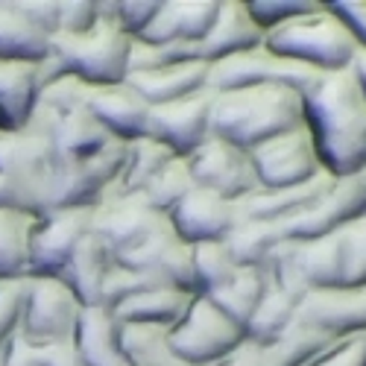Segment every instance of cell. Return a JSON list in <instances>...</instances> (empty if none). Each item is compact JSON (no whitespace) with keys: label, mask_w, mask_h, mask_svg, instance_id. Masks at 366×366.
Masks as SVG:
<instances>
[{"label":"cell","mask_w":366,"mask_h":366,"mask_svg":"<svg viewBox=\"0 0 366 366\" xmlns=\"http://www.w3.org/2000/svg\"><path fill=\"white\" fill-rule=\"evenodd\" d=\"M320 162L334 179L360 176L366 170V91L355 68L320 71L302 91Z\"/></svg>","instance_id":"cell-1"},{"label":"cell","mask_w":366,"mask_h":366,"mask_svg":"<svg viewBox=\"0 0 366 366\" xmlns=\"http://www.w3.org/2000/svg\"><path fill=\"white\" fill-rule=\"evenodd\" d=\"M302 124H305L302 91L290 85L211 91V135L247 152Z\"/></svg>","instance_id":"cell-2"},{"label":"cell","mask_w":366,"mask_h":366,"mask_svg":"<svg viewBox=\"0 0 366 366\" xmlns=\"http://www.w3.org/2000/svg\"><path fill=\"white\" fill-rule=\"evenodd\" d=\"M264 47L311 71L349 68L360 53L355 36L331 9V4H317L314 9L267 29Z\"/></svg>","instance_id":"cell-3"},{"label":"cell","mask_w":366,"mask_h":366,"mask_svg":"<svg viewBox=\"0 0 366 366\" xmlns=\"http://www.w3.org/2000/svg\"><path fill=\"white\" fill-rule=\"evenodd\" d=\"M132 36H127L109 18V0H103V18L79 36H53L50 53L59 59L65 74L85 85H114L129 76Z\"/></svg>","instance_id":"cell-4"},{"label":"cell","mask_w":366,"mask_h":366,"mask_svg":"<svg viewBox=\"0 0 366 366\" xmlns=\"http://www.w3.org/2000/svg\"><path fill=\"white\" fill-rule=\"evenodd\" d=\"M127 141H112L94 156L59 159L44 182V214L65 208H94L103 202L124 167Z\"/></svg>","instance_id":"cell-5"},{"label":"cell","mask_w":366,"mask_h":366,"mask_svg":"<svg viewBox=\"0 0 366 366\" xmlns=\"http://www.w3.org/2000/svg\"><path fill=\"white\" fill-rule=\"evenodd\" d=\"M243 340L247 331L229 320L208 296H194L185 317L170 328V349L185 366H214Z\"/></svg>","instance_id":"cell-6"},{"label":"cell","mask_w":366,"mask_h":366,"mask_svg":"<svg viewBox=\"0 0 366 366\" xmlns=\"http://www.w3.org/2000/svg\"><path fill=\"white\" fill-rule=\"evenodd\" d=\"M249 159L258 176V188L264 191L305 185L320 173H328L320 162V149L308 124L258 144L255 149H249Z\"/></svg>","instance_id":"cell-7"},{"label":"cell","mask_w":366,"mask_h":366,"mask_svg":"<svg viewBox=\"0 0 366 366\" xmlns=\"http://www.w3.org/2000/svg\"><path fill=\"white\" fill-rule=\"evenodd\" d=\"M85 305L59 276H29L21 334L33 343L68 340L76 334Z\"/></svg>","instance_id":"cell-8"},{"label":"cell","mask_w":366,"mask_h":366,"mask_svg":"<svg viewBox=\"0 0 366 366\" xmlns=\"http://www.w3.org/2000/svg\"><path fill=\"white\" fill-rule=\"evenodd\" d=\"M366 205V182L360 176H346V179H331V185L293 217L269 226L279 243L285 240H314L322 237L334 229L349 223L357 211Z\"/></svg>","instance_id":"cell-9"},{"label":"cell","mask_w":366,"mask_h":366,"mask_svg":"<svg viewBox=\"0 0 366 366\" xmlns=\"http://www.w3.org/2000/svg\"><path fill=\"white\" fill-rule=\"evenodd\" d=\"M185 162L197 188L214 191L232 202H240L258 191V176L249 152L223 138L208 135L191 156H185Z\"/></svg>","instance_id":"cell-10"},{"label":"cell","mask_w":366,"mask_h":366,"mask_svg":"<svg viewBox=\"0 0 366 366\" xmlns=\"http://www.w3.org/2000/svg\"><path fill=\"white\" fill-rule=\"evenodd\" d=\"M317 74L320 71L287 62V59L269 53L261 44L211 65L208 91H234V88H255V85H290L296 91H305Z\"/></svg>","instance_id":"cell-11"},{"label":"cell","mask_w":366,"mask_h":366,"mask_svg":"<svg viewBox=\"0 0 366 366\" xmlns=\"http://www.w3.org/2000/svg\"><path fill=\"white\" fill-rule=\"evenodd\" d=\"M164 220L167 214L156 211L141 194H114L97 202L91 211V234L117 258Z\"/></svg>","instance_id":"cell-12"},{"label":"cell","mask_w":366,"mask_h":366,"mask_svg":"<svg viewBox=\"0 0 366 366\" xmlns=\"http://www.w3.org/2000/svg\"><path fill=\"white\" fill-rule=\"evenodd\" d=\"M91 211L94 208H65L36 220L29 240V276H59L74 249L91 234Z\"/></svg>","instance_id":"cell-13"},{"label":"cell","mask_w":366,"mask_h":366,"mask_svg":"<svg viewBox=\"0 0 366 366\" xmlns=\"http://www.w3.org/2000/svg\"><path fill=\"white\" fill-rule=\"evenodd\" d=\"M296 320L328 340L366 334V285H340L308 290L299 302Z\"/></svg>","instance_id":"cell-14"},{"label":"cell","mask_w":366,"mask_h":366,"mask_svg":"<svg viewBox=\"0 0 366 366\" xmlns=\"http://www.w3.org/2000/svg\"><path fill=\"white\" fill-rule=\"evenodd\" d=\"M149 135L162 141L173 156L185 159L211 135V91H199L185 100L152 106Z\"/></svg>","instance_id":"cell-15"},{"label":"cell","mask_w":366,"mask_h":366,"mask_svg":"<svg viewBox=\"0 0 366 366\" xmlns=\"http://www.w3.org/2000/svg\"><path fill=\"white\" fill-rule=\"evenodd\" d=\"M170 223L176 234L185 243H205V240H226L232 229L240 223L237 217V202L205 191V188H191L173 211H170Z\"/></svg>","instance_id":"cell-16"},{"label":"cell","mask_w":366,"mask_h":366,"mask_svg":"<svg viewBox=\"0 0 366 366\" xmlns=\"http://www.w3.org/2000/svg\"><path fill=\"white\" fill-rule=\"evenodd\" d=\"M88 112L100 120V127L117 141H135L149 135V112L152 106L138 94L129 82L114 85H91L88 88Z\"/></svg>","instance_id":"cell-17"},{"label":"cell","mask_w":366,"mask_h":366,"mask_svg":"<svg viewBox=\"0 0 366 366\" xmlns=\"http://www.w3.org/2000/svg\"><path fill=\"white\" fill-rule=\"evenodd\" d=\"M220 12V0H159L152 21L144 26L138 41L147 44H199Z\"/></svg>","instance_id":"cell-18"},{"label":"cell","mask_w":366,"mask_h":366,"mask_svg":"<svg viewBox=\"0 0 366 366\" xmlns=\"http://www.w3.org/2000/svg\"><path fill=\"white\" fill-rule=\"evenodd\" d=\"M261 44H264V29L252 18L249 6L243 0H220V12L214 24H211L208 36L199 41V59L214 65L220 59L247 53Z\"/></svg>","instance_id":"cell-19"},{"label":"cell","mask_w":366,"mask_h":366,"mask_svg":"<svg viewBox=\"0 0 366 366\" xmlns=\"http://www.w3.org/2000/svg\"><path fill=\"white\" fill-rule=\"evenodd\" d=\"M59 162L53 141L36 127H0V173L44 179L50 167Z\"/></svg>","instance_id":"cell-20"},{"label":"cell","mask_w":366,"mask_h":366,"mask_svg":"<svg viewBox=\"0 0 366 366\" xmlns=\"http://www.w3.org/2000/svg\"><path fill=\"white\" fill-rule=\"evenodd\" d=\"M208 62L202 59H188V62H173L156 71L129 74L127 82L149 106H164L173 100H185L199 91H208Z\"/></svg>","instance_id":"cell-21"},{"label":"cell","mask_w":366,"mask_h":366,"mask_svg":"<svg viewBox=\"0 0 366 366\" xmlns=\"http://www.w3.org/2000/svg\"><path fill=\"white\" fill-rule=\"evenodd\" d=\"M331 179H334L331 173H320L317 179L305 182V185H293V188H276V191L258 188L255 194H249L247 199L237 202V217L276 226V223L293 217L296 211H302L308 202H314L331 185Z\"/></svg>","instance_id":"cell-22"},{"label":"cell","mask_w":366,"mask_h":366,"mask_svg":"<svg viewBox=\"0 0 366 366\" xmlns=\"http://www.w3.org/2000/svg\"><path fill=\"white\" fill-rule=\"evenodd\" d=\"M197 293L179 290L170 285H156L149 290H141L120 305H114L112 314L117 322H135V325H159V328H176L179 320L185 317Z\"/></svg>","instance_id":"cell-23"},{"label":"cell","mask_w":366,"mask_h":366,"mask_svg":"<svg viewBox=\"0 0 366 366\" xmlns=\"http://www.w3.org/2000/svg\"><path fill=\"white\" fill-rule=\"evenodd\" d=\"M41 94L39 62L0 59V120L4 127H24Z\"/></svg>","instance_id":"cell-24"},{"label":"cell","mask_w":366,"mask_h":366,"mask_svg":"<svg viewBox=\"0 0 366 366\" xmlns=\"http://www.w3.org/2000/svg\"><path fill=\"white\" fill-rule=\"evenodd\" d=\"M74 340L82 366H129L120 349V322L109 308H85Z\"/></svg>","instance_id":"cell-25"},{"label":"cell","mask_w":366,"mask_h":366,"mask_svg":"<svg viewBox=\"0 0 366 366\" xmlns=\"http://www.w3.org/2000/svg\"><path fill=\"white\" fill-rule=\"evenodd\" d=\"M112 267H114V255L94 234H88L74 249L68 267L59 272V279L79 296L85 308H100V293H103V285L109 279Z\"/></svg>","instance_id":"cell-26"},{"label":"cell","mask_w":366,"mask_h":366,"mask_svg":"<svg viewBox=\"0 0 366 366\" xmlns=\"http://www.w3.org/2000/svg\"><path fill=\"white\" fill-rule=\"evenodd\" d=\"M50 53V36L29 21L18 0H0V59L41 62Z\"/></svg>","instance_id":"cell-27"},{"label":"cell","mask_w":366,"mask_h":366,"mask_svg":"<svg viewBox=\"0 0 366 366\" xmlns=\"http://www.w3.org/2000/svg\"><path fill=\"white\" fill-rule=\"evenodd\" d=\"M267 282H269L267 267H237V272L223 287H217L214 293H205V296L214 302L229 320H234L247 331V322L258 308V302L267 290Z\"/></svg>","instance_id":"cell-28"},{"label":"cell","mask_w":366,"mask_h":366,"mask_svg":"<svg viewBox=\"0 0 366 366\" xmlns=\"http://www.w3.org/2000/svg\"><path fill=\"white\" fill-rule=\"evenodd\" d=\"M299 296L290 293L287 287L276 285V282H267V290L258 302L255 314L247 322V340L255 343H272L279 340L282 334L296 322V311H299Z\"/></svg>","instance_id":"cell-29"},{"label":"cell","mask_w":366,"mask_h":366,"mask_svg":"<svg viewBox=\"0 0 366 366\" xmlns=\"http://www.w3.org/2000/svg\"><path fill=\"white\" fill-rule=\"evenodd\" d=\"M36 220L24 211L0 208V282L29 279V240Z\"/></svg>","instance_id":"cell-30"},{"label":"cell","mask_w":366,"mask_h":366,"mask_svg":"<svg viewBox=\"0 0 366 366\" xmlns=\"http://www.w3.org/2000/svg\"><path fill=\"white\" fill-rule=\"evenodd\" d=\"M170 159H176V156L162 141L152 138V135L127 141L124 167H120V176H117V182H114V188H112L109 197H114V194H138Z\"/></svg>","instance_id":"cell-31"},{"label":"cell","mask_w":366,"mask_h":366,"mask_svg":"<svg viewBox=\"0 0 366 366\" xmlns=\"http://www.w3.org/2000/svg\"><path fill=\"white\" fill-rule=\"evenodd\" d=\"M120 349L129 366H179L170 349V331L159 325L120 322Z\"/></svg>","instance_id":"cell-32"},{"label":"cell","mask_w":366,"mask_h":366,"mask_svg":"<svg viewBox=\"0 0 366 366\" xmlns=\"http://www.w3.org/2000/svg\"><path fill=\"white\" fill-rule=\"evenodd\" d=\"M340 258V285H366V205L357 214L334 229Z\"/></svg>","instance_id":"cell-33"},{"label":"cell","mask_w":366,"mask_h":366,"mask_svg":"<svg viewBox=\"0 0 366 366\" xmlns=\"http://www.w3.org/2000/svg\"><path fill=\"white\" fill-rule=\"evenodd\" d=\"M237 261L229 249L226 240H205V243H194V276H197V293H214L217 287H223L234 272H237Z\"/></svg>","instance_id":"cell-34"},{"label":"cell","mask_w":366,"mask_h":366,"mask_svg":"<svg viewBox=\"0 0 366 366\" xmlns=\"http://www.w3.org/2000/svg\"><path fill=\"white\" fill-rule=\"evenodd\" d=\"M194 188V179H191V170H188V162L185 159H170L156 176H152L147 185L138 191L152 208L162 211V214H170V211L185 199V194Z\"/></svg>","instance_id":"cell-35"},{"label":"cell","mask_w":366,"mask_h":366,"mask_svg":"<svg viewBox=\"0 0 366 366\" xmlns=\"http://www.w3.org/2000/svg\"><path fill=\"white\" fill-rule=\"evenodd\" d=\"M44 182H47V176L29 179V176L0 173V208L44 217Z\"/></svg>","instance_id":"cell-36"},{"label":"cell","mask_w":366,"mask_h":366,"mask_svg":"<svg viewBox=\"0 0 366 366\" xmlns=\"http://www.w3.org/2000/svg\"><path fill=\"white\" fill-rule=\"evenodd\" d=\"M156 285H164L159 276H152V272H144V269H132V267H124V264H117L112 267L109 272V279L103 285V293H100V308H114V305H120L124 299L141 293V290H149V287H156Z\"/></svg>","instance_id":"cell-37"},{"label":"cell","mask_w":366,"mask_h":366,"mask_svg":"<svg viewBox=\"0 0 366 366\" xmlns=\"http://www.w3.org/2000/svg\"><path fill=\"white\" fill-rule=\"evenodd\" d=\"M176 240H179V234H176V229H173V223H170V217H167L162 226L152 229L141 243H135L132 249H127L124 255H117L114 261H117V264H124V267H132V269H144V272H149L152 267L162 261V255L173 247Z\"/></svg>","instance_id":"cell-38"},{"label":"cell","mask_w":366,"mask_h":366,"mask_svg":"<svg viewBox=\"0 0 366 366\" xmlns=\"http://www.w3.org/2000/svg\"><path fill=\"white\" fill-rule=\"evenodd\" d=\"M24 299H26V279L0 282V355H4L6 343L21 331Z\"/></svg>","instance_id":"cell-39"},{"label":"cell","mask_w":366,"mask_h":366,"mask_svg":"<svg viewBox=\"0 0 366 366\" xmlns=\"http://www.w3.org/2000/svg\"><path fill=\"white\" fill-rule=\"evenodd\" d=\"M103 18V0H59V33L79 36Z\"/></svg>","instance_id":"cell-40"},{"label":"cell","mask_w":366,"mask_h":366,"mask_svg":"<svg viewBox=\"0 0 366 366\" xmlns=\"http://www.w3.org/2000/svg\"><path fill=\"white\" fill-rule=\"evenodd\" d=\"M159 0H109V18L132 39L144 33V26L152 21Z\"/></svg>","instance_id":"cell-41"},{"label":"cell","mask_w":366,"mask_h":366,"mask_svg":"<svg viewBox=\"0 0 366 366\" xmlns=\"http://www.w3.org/2000/svg\"><path fill=\"white\" fill-rule=\"evenodd\" d=\"M305 366H366V334H349L328 343Z\"/></svg>","instance_id":"cell-42"},{"label":"cell","mask_w":366,"mask_h":366,"mask_svg":"<svg viewBox=\"0 0 366 366\" xmlns=\"http://www.w3.org/2000/svg\"><path fill=\"white\" fill-rule=\"evenodd\" d=\"M252 18L258 21V26L264 29H272V26H279L302 12H308L317 6V0H252V4H247Z\"/></svg>","instance_id":"cell-43"},{"label":"cell","mask_w":366,"mask_h":366,"mask_svg":"<svg viewBox=\"0 0 366 366\" xmlns=\"http://www.w3.org/2000/svg\"><path fill=\"white\" fill-rule=\"evenodd\" d=\"M36 366H82L76 340H50V343H36Z\"/></svg>","instance_id":"cell-44"},{"label":"cell","mask_w":366,"mask_h":366,"mask_svg":"<svg viewBox=\"0 0 366 366\" xmlns=\"http://www.w3.org/2000/svg\"><path fill=\"white\" fill-rule=\"evenodd\" d=\"M18 6L44 36L53 39L59 33V0H18Z\"/></svg>","instance_id":"cell-45"},{"label":"cell","mask_w":366,"mask_h":366,"mask_svg":"<svg viewBox=\"0 0 366 366\" xmlns=\"http://www.w3.org/2000/svg\"><path fill=\"white\" fill-rule=\"evenodd\" d=\"M331 9L337 12V18L355 36L357 47L366 53V0H340V4H331Z\"/></svg>","instance_id":"cell-46"},{"label":"cell","mask_w":366,"mask_h":366,"mask_svg":"<svg viewBox=\"0 0 366 366\" xmlns=\"http://www.w3.org/2000/svg\"><path fill=\"white\" fill-rule=\"evenodd\" d=\"M0 366H36V343L18 331L0 355Z\"/></svg>","instance_id":"cell-47"},{"label":"cell","mask_w":366,"mask_h":366,"mask_svg":"<svg viewBox=\"0 0 366 366\" xmlns=\"http://www.w3.org/2000/svg\"><path fill=\"white\" fill-rule=\"evenodd\" d=\"M214 366H269V360H267L264 343L243 340L232 355H226V357H223V360H217Z\"/></svg>","instance_id":"cell-48"},{"label":"cell","mask_w":366,"mask_h":366,"mask_svg":"<svg viewBox=\"0 0 366 366\" xmlns=\"http://www.w3.org/2000/svg\"><path fill=\"white\" fill-rule=\"evenodd\" d=\"M352 68H355V74H357V79H360V85H363V91H366V53H363V50L355 56Z\"/></svg>","instance_id":"cell-49"},{"label":"cell","mask_w":366,"mask_h":366,"mask_svg":"<svg viewBox=\"0 0 366 366\" xmlns=\"http://www.w3.org/2000/svg\"><path fill=\"white\" fill-rule=\"evenodd\" d=\"M360 179H363V182H366V170H363V173H360Z\"/></svg>","instance_id":"cell-50"},{"label":"cell","mask_w":366,"mask_h":366,"mask_svg":"<svg viewBox=\"0 0 366 366\" xmlns=\"http://www.w3.org/2000/svg\"><path fill=\"white\" fill-rule=\"evenodd\" d=\"M0 127H4V120H0Z\"/></svg>","instance_id":"cell-51"},{"label":"cell","mask_w":366,"mask_h":366,"mask_svg":"<svg viewBox=\"0 0 366 366\" xmlns=\"http://www.w3.org/2000/svg\"><path fill=\"white\" fill-rule=\"evenodd\" d=\"M179 366H185V363H179Z\"/></svg>","instance_id":"cell-52"}]
</instances>
